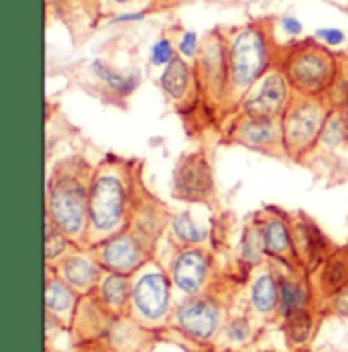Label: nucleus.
<instances>
[{
  "mask_svg": "<svg viewBox=\"0 0 348 352\" xmlns=\"http://www.w3.org/2000/svg\"><path fill=\"white\" fill-rule=\"evenodd\" d=\"M141 179L135 163L120 157H106L94 165L88 206L86 249L122 232L131 224Z\"/></svg>",
  "mask_w": 348,
  "mask_h": 352,
  "instance_id": "f257e3e1",
  "label": "nucleus"
},
{
  "mask_svg": "<svg viewBox=\"0 0 348 352\" xmlns=\"http://www.w3.org/2000/svg\"><path fill=\"white\" fill-rule=\"evenodd\" d=\"M94 165L69 157L51 169L47 182V220L78 247L88 241V206Z\"/></svg>",
  "mask_w": 348,
  "mask_h": 352,
  "instance_id": "f03ea898",
  "label": "nucleus"
},
{
  "mask_svg": "<svg viewBox=\"0 0 348 352\" xmlns=\"http://www.w3.org/2000/svg\"><path fill=\"white\" fill-rule=\"evenodd\" d=\"M269 69H273V50L265 25L250 23L239 29L228 45L230 108L237 110L239 102Z\"/></svg>",
  "mask_w": 348,
  "mask_h": 352,
  "instance_id": "7ed1b4c3",
  "label": "nucleus"
},
{
  "mask_svg": "<svg viewBox=\"0 0 348 352\" xmlns=\"http://www.w3.org/2000/svg\"><path fill=\"white\" fill-rule=\"evenodd\" d=\"M279 67L285 72L296 96L307 98H328L342 72L336 55L316 41L290 47Z\"/></svg>",
  "mask_w": 348,
  "mask_h": 352,
  "instance_id": "20e7f679",
  "label": "nucleus"
},
{
  "mask_svg": "<svg viewBox=\"0 0 348 352\" xmlns=\"http://www.w3.org/2000/svg\"><path fill=\"white\" fill-rule=\"evenodd\" d=\"M332 104L328 98H307L296 96L283 116L281 122V145L285 159L301 161L307 159L320 147V139L324 133V124Z\"/></svg>",
  "mask_w": 348,
  "mask_h": 352,
  "instance_id": "39448f33",
  "label": "nucleus"
},
{
  "mask_svg": "<svg viewBox=\"0 0 348 352\" xmlns=\"http://www.w3.org/2000/svg\"><path fill=\"white\" fill-rule=\"evenodd\" d=\"M171 277L165 269L151 258L133 275V296H131V318L137 320L145 330L163 328L171 322L173 298H171Z\"/></svg>",
  "mask_w": 348,
  "mask_h": 352,
  "instance_id": "423d86ee",
  "label": "nucleus"
},
{
  "mask_svg": "<svg viewBox=\"0 0 348 352\" xmlns=\"http://www.w3.org/2000/svg\"><path fill=\"white\" fill-rule=\"evenodd\" d=\"M171 322L180 334L192 342L208 344L224 328V307L212 296H192L175 305Z\"/></svg>",
  "mask_w": 348,
  "mask_h": 352,
  "instance_id": "0eeeda50",
  "label": "nucleus"
},
{
  "mask_svg": "<svg viewBox=\"0 0 348 352\" xmlns=\"http://www.w3.org/2000/svg\"><path fill=\"white\" fill-rule=\"evenodd\" d=\"M171 196L186 204H210L216 198L214 169L204 151L182 155L171 175Z\"/></svg>",
  "mask_w": 348,
  "mask_h": 352,
  "instance_id": "6e6552de",
  "label": "nucleus"
},
{
  "mask_svg": "<svg viewBox=\"0 0 348 352\" xmlns=\"http://www.w3.org/2000/svg\"><path fill=\"white\" fill-rule=\"evenodd\" d=\"M92 252L104 271L122 273L129 277H133L147 261L153 258L149 243L143 241L131 226L92 247Z\"/></svg>",
  "mask_w": 348,
  "mask_h": 352,
  "instance_id": "1a4fd4ad",
  "label": "nucleus"
},
{
  "mask_svg": "<svg viewBox=\"0 0 348 352\" xmlns=\"http://www.w3.org/2000/svg\"><path fill=\"white\" fill-rule=\"evenodd\" d=\"M226 141L241 145L250 151L285 157L281 145V122L279 118L269 116H254L239 112L230 118L226 129Z\"/></svg>",
  "mask_w": 348,
  "mask_h": 352,
  "instance_id": "9d476101",
  "label": "nucleus"
},
{
  "mask_svg": "<svg viewBox=\"0 0 348 352\" xmlns=\"http://www.w3.org/2000/svg\"><path fill=\"white\" fill-rule=\"evenodd\" d=\"M296 98V92L281 67L269 69L239 102L237 110L254 116L281 118L287 106Z\"/></svg>",
  "mask_w": 348,
  "mask_h": 352,
  "instance_id": "9b49d317",
  "label": "nucleus"
},
{
  "mask_svg": "<svg viewBox=\"0 0 348 352\" xmlns=\"http://www.w3.org/2000/svg\"><path fill=\"white\" fill-rule=\"evenodd\" d=\"M198 57L196 78L199 92L214 106H230L228 47L218 37H210L199 50Z\"/></svg>",
  "mask_w": 348,
  "mask_h": 352,
  "instance_id": "f8f14e48",
  "label": "nucleus"
},
{
  "mask_svg": "<svg viewBox=\"0 0 348 352\" xmlns=\"http://www.w3.org/2000/svg\"><path fill=\"white\" fill-rule=\"evenodd\" d=\"M212 267L214 258L204 247H182L171 261L169 277L173 287L182 292L186 298L202 296L210 285Z\"/></svg>",
  "mask_w": 348,
  "mask_h": 352,
  "instance_id": "ddd939ff",
  "label": "nucleus"
},
{
  "mask_svg": "<svg viewBox=\"0 0 348 352\" xmlns=\"http://www.w3.org/2000/svg\"><path fill=\"white\" fill-rule=\"evenodd\" d=\"M257 218H259L267 256L287 267H299L296 258V247H294L292 216L279 208L269 206L263 212H257Z\"/></svg>",
  "mask_w": 348,
  "mask_h": 352,
  "instance_id": "4468645a",
  "label": "nucleus"
},
{
  "mask_svg": "<svg viewBox=\"0 0 348 352\" xmlns=\"http://www.w3.org/2000/svg\"><path fill=\"white\" fill-rule=\"evenodd\" d=\"M53 271L67 285H72L80 296L94 294L104 275V269L100 267L98 258L94 256L92 249H86V247H76L74 251L63 254L53 265Z\"/></svg>",
  "mask_w": 348,
  "mask_h": 352,
  "instance_id": "2eb2a0df",
  "label": "nucleus"
},
{
  "mask_svg": "<svg viewBox=\"0 0 348 352\" xmlns=\"http://www.w3.org/2000/svg\"><path fill=\"white\" fill-rule=\"evenodd\" d=\"M292 226H294V247H296L298 265L307 273L318 271L324 258L328 256V252L332 251L328 239L322 234L316 222L303 214L292 218Z\"/></svg>",
  "mask_w": 348,
  "mask_h": 352,
  "instance_id": "dca6fc26",
  "label": "nucleus"
},
{
  "mask_svg": "<svg viewBox=\"0 0 348 352\" xmlns=\"http://www.w3.org/2000/svg\"><path fill=\"white\" fill-rule=\"evenodd\" d=\"M169 214L163 210V206L151 196L149 192L143 188V184L139 186L137 192V200H135V208L131 214V228L149 243V247L155 251V245L159 243L165 226H169Z\"/></svg>",
  "mask_w": 348,
  "mask_h": 352,
  "instance_id": "f3484780",
  "label": "nucleus"
},
{
  "mask_svg": "<svg viewBox=\"0 0 348 352\" xmlns=\"http://www.w3.org/2000/svg\"><path fill=\"white\" fill-rule=\"evenodd\" d=\"M159 86L163 94L171 102H175L180 108H186V102H192L194 88H199L198 78H194V69L186 61V57H175L169 65L163 67Z\"/></svg>",
  "mask_w": 348,
  "mask_h": 352,
  "instance_id": "a211bd4d",
  "label": "nucleus"
},
{
  "mask_svg": "<svg viewBox=\"0 0 348 352\" xmlns=\"http://www.w3.org/2000/svg\"><path fill=\"white\" fill-rule=\"evenodd\" d=\"M316 287L318 294L328 302L345 287H348V245L328 252V256L318 269Z\"/></svg>",
  "mask_w": 348,
  "mask_h": 352,
  "instance_id": "6ab92c4d",
  "label": "nucleus"
},
{
  "mask_svg": "<svg viewBox=\"0 0 348 352\" xmlns=\"http://www.w3.org/2000/svg\"><path fill=\"white\" fill-rule=\"evenodd\" d=\"M96 298L112 316H124L131 309V296H133V277L122 273L104 271L96 287Z\"/></svg>",
  "mask_w": 348,
  "mask_h": 352,
  "instance_id": "aec40b11",
  "label": "nucleus"
},
{
  "mask_svg": "<svg viewBox=\"0 0 348 352\" xmlns=\"http://www.w3.org/2000/svg\"><path fill=\"white\" fill-rule=\"evenodd\" d=\"M250 309L261 318H271L279 311V277L271 269L254 275L249 289Z\"/></svg>",
  "mask_w": 348,
  "mask_h": 352,
  "instance_id": "412c9836",
  "label": "nucleus"
},
{
  "mask_svg": "<svg viewBox=\"0 0 348 352\" xmlns=\"http://www.w3.org/2000/svg\"><path fill=\"white\" fill-rule=\"evenodd\" d=\"M78 303H80V294L72 285H67L57 273H53L45 289L47 314L61 324H69L74 322Z\"/></svg>",
  "mask_w": 348,
  "mask_h": 352,
  "instance_id": "4be33fe9",
  "label": "nucleus"
},
{
  "mask_svg": "<svg viewBox=\"0 0 348 352\" xmlns=\"http://www.w3.org/2000/svg\"><path fill=\"white\" fill-rule=\"evenodd\" d=\"M312 303V287L305 279L296 275H279V316L285 320L301 309H307Z\"/></svg>",
  "mask_w": 348,
  "mask_h": 352,
  "instance_id": "5701e85b",
  "label": "nucleus"
},
{
  "mask_svg": "<svg viewBox=\"0 0 348 352\" xmlns=\"http://www.w3.org/2000/svg\"><path fill=\"white\" fill-rule=\"evenodd\" d=\"M169 230H171V236L175 239V243L182 247H204L212 234V230L208 226L199 224L190 210L171 214Z\"/></svg>",
  "mask_w": 348,
  "mask_h": 352,
  "instance_id": "b1692460",
  "label": "nucleus"
},
{
  "mask_svg": "<svg viewBox=\"0 0 348 352\" xmlns=\"http://www.w3.org/2000/svg\"><path fill=\"white\" fill-rule=\"evenodd\" d=\"M239 256L243 263H247L250 267H257L263 263V258L267 256L265 251V243H263V234H261V226H259V218L257 214L252 216L249 224L243 230L241 236V247H239Z\"/></svg>",
  "mask_w": 348,
  "mask_h": 352,
  "instance_id": "393cba45",
  "label": "nucleus"
},
{
  "mask_svg": "<svg viewBox=\"0 0 348 352\" xmlns=\"http://www.w3.org/2000/svg\"><path fill=\"white\" fill-rule=\"evenodd\" d=\"M348 145V120L342 112V108L332 106L328 120L324 124V133L320 139V147L318 149H338V147H347Z\"/></svg>",
  "mask_w": 348,
  "mask_h": 352,
  "instance_id": "a878e982",
  "label": "nucleus"
},
{
  "mask_svg": "<svg viewBox=\"0 0 348 352\" xmlns=\"http://www.w3.org/2000/svg\"><path fill=\"white\" fill-rule=\"evenodd\" d=\"M314 328H316V316H314V311L309 307L301 309L298 314L283 320V330H285L287 342L292 346L307 344L312 334H314Z\"/></svg>",
  "mask_w": 348,
  "mask_h": 352,
  "instance_id": "bb28decb",
  "label": "nucleus"
},
{
  "mask_svg": "<svg viewBox=\"0 0 348 352\" xmlns=\"http://www.w3.org/2000/svg\"><path fill=\"white\" fill-rule=\"evenodd\" d=\"M92 69H94V74L98 76L100 80H102L116 96H129V94H133L135 88H137V78H135V76H122V74L114 72L112 67H108V65H106L104 61H100V59H96V61L92 63Z\"/></svg>",
  "mask_w": 348,
  "mask_h": 352,
  "instance_id": "cd10ccee",
  "label": "nucleus"
},
{
  "mask_svg": "<svg viewBox=\"0 0 348 352\" xmlns=\"http://www.w3.org/2000/svg\"><path fill=\"white\" fill-rule=\"evenodd\" d=\"M78 245L72 243L61 230H57L47 220V234H45V258L47 263H57L63 254L74 251Z\"/></svg>",
  "mask_w": 348,
  "mask_h": 352,
  "instance_id": "c85d7f7f",
  "label": "nucleus"
},
{
  "mask_svg": "<svg viewBox=\"0 0 348 352\" xmlns=\"http://www.w3.org/2000/svg\"><path fill=\"white\" fill-rule=\"evenodd\" d=\"M222 336L230 342V344H247L250 338H252V326H250L249 318L245 316H237V318H230L224 328H222Z\"/></svg>",
  "mask_w": 348,
  "mask_h": 352,
  "instance_id": "c756f323",
  "label": "nucleus"
},
{
  "mask_svg": "<svg viewBox=\"0 0 348 352\" xmlns=\"http://www.w3.org/2000/svg\"><path fill=\"white\" fill-rule=\"evenodd\" d=\"M175 57H177V55H175V50H173V45H171V41H169L167 37L157 39V41L153 43V47H151L149 61L151 65H155V67H165V65H169Z\"/></svg>",
  "mask_w": 348,
  "mask_h": 352,
  "instance_id": "7c9ffc66",
  "label": "nucleus"
},
{
  "mask_svg": "<svg viewBox=\"0 0 348 352\" xmlns=\"http://www.w3.org/2000/svg\"><path fill=\"white\" fill-rule=\"evenodd\" d=\"M177 51L182 53V57L186 59H194L199 55V39L194 31H186L177 43Z\"/></svg>",
  "mask_w": 348,
  "mask_h": 352,
  "instance_id": "2f4dec72",
  "label": "nucleus"
},
{
  "mask_svg": "<svg viewBox=\"0 0 348 352\" xmlns=\"http://www.w3.org/2000/svg\"><path fill=\"white\" fill-rule=\"evenodd\" d=\"M316 37H318L324 45H328V47H336V45L345 43V33H342L340 29H332V27H328V29H318Z\"/></svg>",
  "mask_w": 348,
  "mask_h": 352,
  "instance_id": "473e14b6",
  "label": "nucleus"
},
{
  "mask_svg": "<svg viewBox=\"0 0 348 352\" xmlns=\"http://www.w3.org/2000/svg\"><path fill=\"white\" fill-rule=\"evenodd\" d=\"M330 309L336 311L338 316H348V287L330 300Z\"/></svg>",
  "mask_w": 348,
  "mask_h": 352,
  "instance_id": "72a5a7b5",
  "label": "nucleus"
},
{
  "mask_svg": "<svg viewBox=\"0 0 348 352\" xmlns=\"http://www.w3.org/2000/svg\"><path fill=\"white\" fill-rule=\"evenodd\" d=\"M281 29H283L290 37H298V35H301L303 25L299 23V19H296V16H283V19H281Z\"/></svg>",
  "mask_w": 348,
  "mask_h": 352,
  "instance_id": "f704fd0d",
  "label": "nucleus"
},
{
  "mask_svg": "<svg viewBox=\"0 0 348 352\" xmlns=\"http://www.w3.org/2000/svg\"><path fill=\"white\" fill-rule=\"evenodd\" d=\"M145 16V12H131V14H120V16H116L114 21L116 23H124V21H141Z\"/></svg>",
  "mask_w": 348,
  "mask_h": 352,
  "instance_id": "c9c22d12",
  "label": "nucleus"
},
{
  "mask_svg": "<svg viewBox=\"0 0 348 352\" xmlns=\"http://www.w3.org/2000/svg\"><path fill=\"white\" fill-rule=\"evenodd\" d=\"M338 108H342V112H345V116H347V120H348V94H347V98H345V102H342Z\"/></svg>",
  "mask_w": 348,
  "mask_h": 352,
  "instance_id": "e433bc0d",
  "label": "nucleus"
},
{
  "mask_svg": "<svg viewBox=\"0 0 348 352\" xmlns=\"http://www.w3.org/2000/svg\"><path fill=\"white\" fill-rule=\"evenodd\" d=\"M116 4H124V2H129V0H114Z\"/></svg>",
  "mask_w": 348,
  "mask_h": 352,
  "instance_id": "4c0bfd02",
  "label": "nucleus"
},
{
  "mask_svg": "<svg viewBox=\"0 0 348 352\" xmlns=\"http://www.w3.org/2000/svg\"><path fill=\"white\" fill-rule=\"evenodd\" d=\"M347 151H348V145H347Z\"/></svg>",
  "mask_w": 348,
  "mask_h": 352,
  "instance_id": "58836bf2",
  "label": "nucleus"
}]
</instances>
